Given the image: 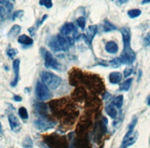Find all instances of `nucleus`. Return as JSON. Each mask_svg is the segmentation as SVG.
<instances>
[{
	"mask_svg": "<svg viewBox=\"0 0 150 148\" xmlns=\"http://www.w3.org/2000/svg\"><path fill=\"white\" fill-rule=\"evenodd\" d=\"M49 48H51L54 52H64L68 49V48L70 47V44L69 41L62 35L61 34L52 37L48 43Z\"/></svg>",
	"mask_w": 150,
	"mask_h": 148,
	"instance_id": "1",
	"label": "nucleus"
},
{
	"mask_svg": "<svg viewBox=\"0 0 150 148\" xmlns=\"http://www.w3.org/2000/svg\"><path fill=\"white\" fill-rule=\"evenodd\" d=\"M49 148H68V142L66 136L56 133L47 135L43 137Z\"/></svg>",
	"mask_w": 150,
	"mask_h": 148,
	"instance_id": "2",
	"label": "nucleus"
},
{
	"mask_svg": "<svg viewBox=\"0 0 150 148\" xmlns=\"http://www.w3.org/2000/svg\"><path fill=\"white\" fill-rule=\"evenodd\" d=\"M41 79L43 83L46 85L49 89H57L62 83V79L51 72L43 71L41 73Z\"/></svg>",
	"mask_w": 150,
	"mask_h": 148,
	"instance_id": "3",
	"label": "nucleus"
},
{
	"mask_svg": "<svg viewBox=\"0 0 150 148\" xmlns=\"http://www.w3.org/2000/svg\"><path fill=\"white\" fill-rule=\"evenodd\" d=\"M60 34L65 37L71 45L74 43L77 38V31L76 27L73 23H66L60 27Z\"/></svg>",
	"mask_w": 150,
	"mask_h": 148,
	"instance_id": "4",
	"label": "nucleus"
},
{
	"mask_svg": "<svg viewBox=\"0 0 150 148\" xmlns=\"http://www.w3.org/2000/svg\"><path fill=\"white\" fill-rule=\"evenodd\" d=\"M40 52L42 54V57L45 60V66L48 69H53L56 70H59L60 68V64L59 63L58 61L56 60L54 56L52 55L50 52L46 50L44 48H40Z\"/></svg>",
	"mask_w": 150,
	"mask_h": 148,
	"instance_id": "5",
	"label": "nucleus"
},
{
	"mask_svg": "<svg viewBox=\"0 0 150 148\" xmlns=\"http://www.w3.org/2000/svg\"><path fill=\"white\" fill-rule=\"evenodd\" d=\"M35 94H36L37 98L42 101L49 100L52 97V94L49 87L41 81H38L36 83Z\"/></svg>",
	"mask_w": 150,
	"mask_h": 148,
	"instance_id": "6",
	"label": "nucleus"
},
{
	"mask_svg": "<svg viewBox=\"0 0 150 148\" xmlns=\"http://www.w3.org/2000/svg\"><path fill=\"white\" fill-rule=\"evenodd\" d=\"M138 137V133L134 130H128L125 134L124 140L122 141L121 146L120 148H128L130 146L133 145L135 143Z\"/></svg>",
	"mask_w": 150,
	"mask_h": 148,
	"instance_id": "7",
	"label": "nucleus"
},
{
	"mask_svg": "<svg viewBox=\"0 0 150 148\" xmlns=\"http://www.w3.org/2000/svg\"><path fill=\"white\" fill-rule=\"evenodd\" d=\"M35 126L37 128L39 131H47L49 129H51L55 127L56 123L52 121L47 119L45 118H40L38 119L34 122Z\"/></svg>",
	"mask_w": 150,
	"mask_h": 148,
	"instance_id": "8",
	"label": "nucleus"
},
{
	"mask_svg": "<svg viewBox=\"0 0 150 148\" xmlns=\"http://www.w3.org/2000/svg\"><path fill=\"white\" fill-rule=\"evenodd\" d=\"M119 59L122 64H127V65L132 64L136 59L135 52H134L131 48L128 49H123V52L120 54Z\"/></svg>",
	"mask_w": 150,
	"mask_h": 148,
	"instance_id": "9",
	"label": "nucleus"
},
{
	"mask_svg": "<svg viewBox=\"0 0 150 148\" xmlns=\"http://www.w3.org/2000/svg\"><path fill=\"white\" fill-rule=\"evenodd\" d=\"M98 31V27L97 25H91L88 27L85 35H81V37L84 39V41L89 45H91L92 41H93L95 36Z\"/></svg>",
	"mask_w": 150,
	"mask_h": 148,
	"instance_id": "10",
	"label": "nucleus"
},
{
	"mask_svg": "<svg viewBox=\"0 0 150 148\" xmlns=\"http://www.w3.org/2000/svg\"><path fill=\"white\" fill-rule=\"evenodd\" d=\"M8 120L9 122V126L12 131L17 133L21 130V124L19 119L16 118V116L13 113H9L8 115Z\"/></svg>",
	"mask_w": 150,
	"mask_h": 148,
	"instance_id": "11",
	"label": "nucleus"
},
{
	"mask_svg": "<svg viewBox=\"0 0 150 148\" xmlns=\"http://www.w3.org/2000/svg\"><path fill=\"white\" fill-rule=\"evenodd\" d=\"M20 65L21 61L20 59H15L13 62V70L14 72V79L11 82V87H15L18 83L19 81V73H20Z\"/></svg>",
	"mask_w": 150,
	"mask_h": 148,
	"instance_id": "12",
	"label": "nucleus"
},
{
	"mask_svg": "<svg viewBox=\"0 0 150 148\" xmlns=\"http://www.w3.org/2000/svg\"><path fill=\"white\" fill-rule=\"evenodd\" d=\"M109 80L112 84H117L122 80V74L120 72H112L109 76Z\"/></svg>",
	"mask_w": 150,
	"mask_h": 148,
	"instance_id": "13",
	"label": "nucleus"
},
{
	"mask_svg": "<svg viewBox=\"0 0 150 148\" xmlns=\"http://www.w3.org/2000/svg\"><path fill=\"white\" fill-rule=\"evenodd\" d=\"M105 51L110 54H116L118 52V45L115 41H109L105 45Z\"/></svg>",
	"mask_w": 150,
	"mask_h": 148,
	"instance_id": "14",
	"label": "nucleus"
},
{
	"mask_svg": "<svg viewBox=\"0 0 150 148\" xmlns=\"http://www.w3.org/2000/svg\"><path fill=\"white\" fill-rule=\"evenodd\" d=\"M18 42L21 45H31L34 42V41L33 39L30 37L28 35H25V34H22V35L19 36L18 38Z\"/></svg>",
	"mask_w": 150,
	"mask_h": 148,
	"instance_id": "15",
	"label": "nucleus"
},
{
	"mask_svg": "<svg viewBox=\"0 0 150 148\" xmlns=\"http://www.w3.org/2000/svg\"><path fill=\"white\" fill-rule=\"evenodd\" d=\"M105 112L108 114L109 116L112 118V119H116L117 117V108L115 107L114 105H112V104L111 105H109L106 106V108H105Z\"/></svg>",
	"mask_w": 150,
	"mask_h": 148,
	"instance_id": "16",
	"label": "nucleus"
},
{
	"mask_svg": "<svg viewBox=\"0 0 150 148\" xmlns=\"http://www.w3.org/2000/svg\"><path fill=\"white\" fill-rule=\"evenodd\" d=\"M21 26H19V25H13V26L10 28V30H9V33H8V37L13 38H15V37H16V36L18 35L19 33L21 32Z\"/></svg>",
	"mask_w": 150,
	"mask_h": 148,
	"instance_id": "17",
	"label": "nucleus"
},
{
	"mask_svg": "<svg viewBox=\"0 0 150 148\" xmlns=\"http://www.w3.org/2000/svg\"><path fill=\"white\" fill-rule=\"evenodd\" d=\"M123 103H124V96L123 95H118V96L113 98L111 104L112 105H114L117 108L120 109V108H121Z\"/></svg>",
	"mask_w": 150,
	"mask_h": 148,
	"instance_id": "18",
	"label": "nucleus"
},
{
	"mask_svg": "<svg viewBox=\"0 0 150 148\" xmlns=\"http://www.w3.org/2000/svg\"><path fill=\"white\" fill-rule=\"evenodd\" d=\"M103 30L105 32H110V31H115L117 30V27L115 26L114 24L110 23L108 20H104L103 22Z\"/></svg>",
	"mask_w": 150,
	"mask_h": 148,
	"instance_id": "19",
	"label": "nucleus"
},
{
	"mask_svg": "<svg viewBox=\"0 0 150 148\" xmlns=\"http://www.w3.org/2000/svg\"><path fill=\"white\" fill-rule=\"evenodd\" d=\"M35 111L37 112V113H38L40 115L42 116H44V115H45L47 113V106L44 104H38V105H35Z\"/></svg>",
	"mask_w": 150,
	"mask_h": 148,
	"instance_id": "20",
	"label": "nucleus"
},
{
	"mask_svg": "<svg viewBox=\"0 0 150 148\" xmlns=\"http://www.w3.org/2000/svg\"><path fill=\"white\" fill-rule=\"evenodd\" d=\"M132 80H133L132 78H130V79H127V80L124 81L120 86V91H127V90H129V89L131 88Z\"/></svg>",
	"mask_w": 150,
	"mask_h": 148,
	"instance_id": "21",
	"label": "nucleus"
},
{
	"mask_svg": "<svg viewBox=\"0 0 150 148\" xmlns=\"http://www.w3.org/2000/svg\"><path fill=\"white\" fill-rule=\"evenodd\" d=\"M0 4L4 5L6 7L8 12H10L13 9L14 0H0Z\"/></svg>",
	"mask_w": 150,
	"mask_h": 148,
	"instance_id": "22",
	"label": "nucleus"
},
{
	"mask_svg": "<svg viewBox=\"0 0 150 148\" xmlns=\"http://www.w3.org/2000/svg\"><path fill=\"white\" fill-rule=\"evenodd\" d=\"M142 14V11L139 9H133L127 11V15L131 19H134L136 17H138Z\"/></svg>",
	"mask_w": 150,
	"mask_h": 148,
	"instance_id": "23",
	"label": "nucleus"
},
{
	"mask_svg": "<svg viewBox=\"0 0 150 148\" xmlns=\"http://www.w3.org/2000/svg\"><path fill=\"white\" fill-rule=\"evenodd\" d=\"M19 115H20V117L23 120H27L28 119V110H27V108H25L24 107H21V108H19L18 111Z\"/></svg>",
	"mask_w": 150,
	"mask_h": 148,
	"instance_id": "24",
	"label": "nucleus"
},
{
	"mask_svg": "<svg viewBox=\"0 0 150 148\" xmlns=\"http://www.w3.org/2000/svg\"><path fill=\"white\" fill-rule=\"evenodd\" d=\"M22 146L23 148H32L33 147V141L29 137L27 136L23 139V143H22Z\"/></svg>",
	"mask_w": 150,
	"mask_h": 148,
	"instance_id": "25",
	"label": "nucleus"
},
{
	"mask_svg": "<svg viewBox=\"0 0 150 148\" xmlns=\"http://www.w3.org/2000/svg\"><path fill=\"white\" fill-rule=\"evenodd\" d=\"M122 63L121 62H120V60L119 58H116V59H112V61L110 62V66H112V68H119L120 66H121Z\"/></svg>",
	"mask_w": 150,
	"mask_h": 148,
	"instance_id": "26",
	"label": "nucleus"
},
{
	"mask_svg": "<svg viewBox=\"0 0 150 148\" xmlns=\"http://www.w3.org/2000/svg\"><path fill=\"white\" fill-rule=\"evenodd\" d=\"M77 24L78 26L81 28V30H84L85 28V25H86V20L84 17H80L77 19Z\"/></svg>",
	"mask_w": 150,
	"mask_h": 148,
	"instance_id": "27",
	"label": "nucleus"
},
{
	"mask_svg": "<svg viewBox=\"0 0 150 148\" xmlns=\"http://www.w3.org/2000/svg\"><path fill=\"white\" fill-rule=\"evenodd\" d=\"M39 4L41 6H44L47 9H50L52 7V0H40Z\"/></svg>",
	"mask_w": 150,
	"mask_h": 148,
	"instance_id": "28",
	"label": "nucleus"
},
{
	"mask_svg": "<svg viewBox=\"0 0 150 148\" xmlns=\"http://www.w3.org/2000/svg\"><path fill=\"white\" fill-rule=\"evenodd\" d=\"M7 17H8V12L3 6H0V18L2 20H4L7 19Z\"/></svg>",
	"mask_w": 150,
	"mask_h": 148,
	"instance_id": "29",
	"label": "nucleus"
},
{
	"mask_svg": "<svg viewBox=\"0 0 150 148\" xmlns=\"http://www.w3.org/2000/svg\"><path fill=\"white\" fill-rule=\"evenodd\" d=\"M23 10H17V11H15V12L13 13V16H12V20H15L16 18H21V17H23Z\"/></svg>",
	"mask_w": 150,
	"mask_h": 148,
	"instance_id": "30",
	"label": "nucleus"
},
{
	"mask_svg": "<svg viewBox=\"0 0 150 148\" xmlns=\"http://www.w3.org/2000/svg\"><path fill=\"white\" fill-rule=\"evenodd\" d=\"M138 123V118L136 116H134V118L131 120V123L128 126V130H134V127L136 126V125Z\"/></svg>",
	"mask_w": 150,
	"mask_h": 148,
	"instance_id": "31",
	"label": "nucleus"
},
{
	"mask_svg": "<svg viewBox=\"0 0 150 148\" xmlns=\"http://www.w3.org/2000/svg\"><path fill=\"white\" fill-rule=\"evenodd\" d=\"M17 50L15 49V48H9L8 51H7V55L10 58V59H13L14 57L16 56V54H17Z\"/></svg>",
	"mask_w": 150,
	"mask_h": 148,
	"instance_id": "32",
	"label": "nucleus"
},
{
	"mask_svg": "<svg viewBox=\"0 0 150 148\" xmlns=\"http://www.w3.org/2000/svg\"><path fill=\"white\" fill-rule=\"evenodd\" d=\"M144 45L145 47L150 46V32H149L144 38Z\"/></svg>",
	"mask_w": 150,
	"mask_h": 148,
	"instance_id": "33",
	"label": "nucleus"
},
{
	"mask_svg": "<svg viewBox=\"0 0 150 148\" xmlns=\"http://www.w3.org/2000/svg\"><path fill=\"white\" fill-rule=\"evenodd\" d=\"M133 73V69L132 68H127L124 70V77H128L129 76L131 75V73Z\"/></svg>",
	"mask_w": 150,
	"mask_h": 148,
	"instance_id": "34",
	"label": "nucleus"
},
{
	"mask_svg": "<svg viewBox=\"0 0 150 148\" xmlns=\"http://www.w3.org/2000/svg\"><path fill=\"white\" fill-rule=\"evenodd\" d=\"M47 17H48V15H44V16L42 17V19H41V20H39L38 22H37V27H40L42 24H43V23H44L45 20L47 19Z\"/></svg>",
	"mask_w": 150,
	"mask_h": 148,
	"instance_id": "35",
	"label": "nucleus"
},
{
	"mask_svg": "<svg viewBox=\"0 0 150 148\" xmlns=\"http://www.w3.org/2000/svg\"><path fill=\"white\" fill-rule=\"evenodd\" d=\"M128 0H114V2L117 3V5H122V4H124L125 3H127Z\"/></svg>",
	"mask_w": 150,
	"mask_h": 148,
	"instance_id": "36",
	"label": "nucleus"
},
{
	"mask_svg": "<svg viewBox=\"0 0 150 148\" xmlns=\"http://www.w3.org/2000/svg\"><path fill=\"white\" fill-rule=\"evenodd\" d=\"M28 31H29V33H30V36L35 35V32H36V31H35V29L34 28V27H30V28L28 29Z\"/></svg>",
	"mask_w": 150,
	"mask_h": 148,
	"instance_id": "37",
	"label": "nucleus"
},
{
	"mask_svg": "<svg viewBox=\"0 0 150 148\" xmlns=\"http://www.w3.org/2000/svg\"><path fill=\"white\" fill-rule=\"evenodd\" d=\"M13 100L15 101H17V102H21V101H22V97L19 95H14Z\"/></svg>",
	"mask_w": 150,
	"mask_h": 148,
	"instance_id": "38",
	"label": "nucleus"
},
{
	"mask_svg": "<svg viewBox=\"0 0 150 148\" xmlns=\"http://www.w3.org/2000/svg\"><path fill=\"white\" fill-rule=\"evenodd\" d=\"M150 3V0H142V4H148Z\"/></svg>",
	"mask_w": 150,
	"mask_h": 148,
	"instance_id": "39",
	"label": "nucleus"
},
{
	"mask_svg": "<svg viewBox=\"0 0 150 148\" xmlns=\"http://www.w3.org/2000/svg\"><path fill=\"white\" fill-rule=\"evenodd\" d=\"M2 133V124H1V122H0V134Z\"/></svg>",
	"mask_w": 150,
	"mask_h": 148,
	"instance_id": "40",
	"label": "nucleus"
},
{
	"mask_svg": "<svg viewBox=\"0 0 150 148\" xmlns=\"http://www.w3.org/2000/svg\"><path fill=\"white\" fill-rule=\"evenodd\" d=\"M30 88H25V91H27L28 93H29V91H30Z\"/></svg>",
	"mask_w": 150,
	"mask_h": 148,
	"instance_id": "41",
	"label": "nucleus"
},
{
	"mask_svg": "<svg viewBox=\"0 0 150 148\" xmlns=\"http://www.w3.org/2000/svg\"><path fill=\"white\" fill-rule=\"evenodd\" d=\"M148 105L150 106V97L149 98V100H148Z\"/></svg>",
	"mask_w": 150,
	"mask_h": 148,
	"instance_id": "42",
	"label": "nucleus"
}]
</instances>
